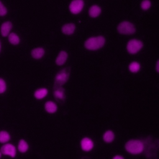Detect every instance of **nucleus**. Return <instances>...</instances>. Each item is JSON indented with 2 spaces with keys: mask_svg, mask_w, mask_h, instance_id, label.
I'll return each instance as SVG.
<instances>
[{
  "mask_svg": "<svg viewBox=\"0 0 159 159\" xmlns=\"http://www.w3.org/2000/svg\"><path fill=\"white\" fill-rule=\"evenodd\" d=\"M106 43V39L103 35L89 37L83 43L84 47L88 51H98L102 48Z\"/></svg>",
  "mask_w": 159,
  "mask_h": 159,
  "instance_id": "nucleus-1",
  "label": "nucleus"
},
{
  "mask_svg": "<svg viewBox=\"0 0 159 159\" xmlns=\"http://www.w3.org/2000/svg\"><path fill=\"white\" fill-rule=\"evenodd\" d=\"M124 148L125 151L130 155H140L145 151V144L144 141L142 139H130L125 142Z\"/></svg>",
  "mask_w": 159,
  "mask_h": 159,
  "instance_id": "nucleus-2",
  "label": "nucleus"
},
{
  "mask_svg": "<svg viewBox=\"0 0 159 159\" xmlns=\"http://www.w3.org/2000/svg\"><path fill=\"white\" fill-rule=\"evenodd\" d=\"M117 31L122 35H132L137 30L135 25L127 20H124L120 22L117 25Z\"/></svg>",
  "mask_w": 159,
  "mask_h": 159,
  "instance_id": "nucleus-3",
  "label": "nucleus"
},
{
  "mask_svg": "<svg viewBox=\"0 0 159 159\" xmlns=\"http://www.w3.org/2000/svg\"><path fill=\"white\" fill-rule=\"evenodd\" d=\"M143 42L137 38L129 40L126 43V50L130 55H136L139 53L143 48Z\"/></svg>",
  "mask_w": 159,
  "mask_h": 159,
  "instance_id": "nucleus-4",
  "label": "nucleus"
},
{
  "mask_svg": "<svg viewBox=\"0 0 159 159\" xmlns=\"http://www.w3.org/2000/svg\"><path fill=\"white\" fill-rule=\"evenodd\" d=\"M70 73L68 68H64L60 70L55 75L54 83L55 86H62L65 84L70 79Z\"/></svg>",
  "mask_w": 159,
  "mask_h": 159,
  "instance_id": "nucleus-5",
  "label": "nucleus"
},
{
  "mask_svg": "<svg viewBox=\"0 0 159 159\" xmlns=\"http://www.w3.org/2000/svg\"><path fill=\"white\" fill-rule=\"evenodd\" d=\"M84 7V0H71L68 4V10L71 14L78 15L82 12Z\"/></svg>",
  "mask_w": 159,
  "mask_h": 159,
  "instance_id": "nucleus-6",
  "label": "nucleus"
},
{
  "mask_svg": "<svg viewBox=\"0 0 159 159\" xmlns=\"http://www.w3.org/2000/svg\"><path fill=\"white\" fill-rule=\"evenodd\" d=\"M80 145L82 151L84 152H89L94 148L95 143L91 137L86 136L81 139Z\"/></svg>",
  "mask_w": 159,
  "mask_h": 159,
  "instance_id": "nucleus-7",
  "label": "nucleus"
},
{
  "mask_svg": "<svg viewBox=\"0 0 159 159\" xmlns=\"http://www.w3.org/2000/svg\"><path fill=\"white\" fill-rule=\"evenodd\" d=\"M1 153L8 155L11 157H15L17 153V149L16 147L12 143H6L3 145L1 148Z\"/></svg>",
  "mask_w": 159,
  "mask_h": 159,
  "instance_id": "nucleus-8",
  "label": "nucleus"
},
{
  "mask_svg": "<svg viewBox=\"0 0 159 159\" xmlns=\"http://www.w3.org/2000/svg\"><path fill=\"white\" fill-rule=\"evenodd\" d=\"M76 30V24L73 22H66L62 25L61 27V33L66 36L73 35Z\"/></svg>",
  "mask_w": 159,
  "mask_h": 159,
  "instance_id": "nucleus-9",
  "label": "nucleus"
},
{
  "mask_svg": "<svg viewBox=\"0 0 159 159\" xmlns=\"http://www.w3.org/2000/svg\"><path fill=\"white\" fill-rule=\"evenodd\" d=\"M68 59V53L66 50H60L56 56V58L55 59V63L57 66H61L66 63Z\"/></svg>",
  "mask_w": 159,
  "mask_h": 159,
  "instance_id": "nucleus-10",
  "label": "nucleus"
},
{
  "mask_svg": "<svg viewBox=\"0 0 159 159\" xmlns=\"http://www.w3.org/2000/svg\"><path fill=\"white\" fill-rule=\"evenodd\" d=\"M46 53L45 49L43 47H37L30 51V55L34 60H40L43 58Z\"/></svg>",
  "mask_w": 159,
  "mask_h": 159,
  "instance_id": "nucleus-11",
  "label": "nucleus"
},
{
  "mask_svg": "<svg viewBox=\"0 0 159 159\" xmlns=\"http://www.w3.org/2000/svg\"><path fill=\"white\" fill-rule=\"evenodd\" d=\"M88 16L91 18H97L101 16L102 14V8L101 7L96 4H92L88 10Z\"/></svg>",
  "mask_w": 159,
  "mask_h": 159,
  "instance_id": "nucleus-12",
  "label": "nucleus"
},
{
  "mask_svg": "<svg viewBox=\"0 0 159 159\" xmlns=\"http://www.w3.org/2000/svg\"><path fill=\"white\" fill-rule=\"evenodd\" d=\"M43 107H44V109H45V112L50 114H55L58 111V105L53 100L47 101L44 103Z\"/></svg>",
  "mask_w": 159,
  "mask_h": 159,
  "instance_id": "nucleus-13",
  "label": "nucleus"
},
{
  "mask_svg": "<svg viewBox=\"0 0 159 159\" xmlns=\"http://www.w3.org/2000/svg\"><path fill=\"white\" fill-rule=\"evenodd\" d=\"M102 141L106 143H111L116 139V134L111 129L105 130L102 135Z\"/></svg>",
  "mask_w": 159,
  "mask_h": 159,
  "instance_id": "nucleus-14",
  "label": "nucleus"
},
{
  "mask_svg": "<svg viewBox=\"0 0 159 159\" xmlns=\"http://www.w3.org/2000/svg\"><path fill=\"white\" fill-rule=\"evenodd\" d=\"M53 95L55 99L58 101H63L65 99L66 93L62 86H55L53 91Z\"/></svg>",
  "mask_w": 159,
  "mask_h": 159,
  "instance_id": "nucleus-15",
  "label": "nucleus"
},
{
  "mask_svg": "<svg viewBox=\"0 0 159 159\" xmlns=\"http://www.w3.org/2000/svg\"><path fill=\"white\" fill-rule=\"evenodd\" d=\"M48 94V90L45 87H41L35 89L34 92V96L37 100L45 99Z\"/></svg>",
  "mask_w": 159,
  "mask_h": 159,
  "instance_id": "nucleus-16",
  "label": "nucleus"
},
{
  "mask_svg": "<svg viewBox=\"0 0 159 159\" xmlns=\"http://www.w3.org/2000/svg\"><path fill=\"white\" fill-rule=\"evenodd\" d=\"M12 28V24L10 21H6L2 23L0 27V33L2 37H7Z\"/></svg>",
  "mask_w": 159,
  "mask_h": 159,
  "instance_id": "nucleus-17",
  "label": "nucleus"
},
{
  "mask_svg": "<svg viewBox=\"0 0 159 159\" xmlns=\"http://www.w3.org/2000/svg\"><path fill=\"white\" fill-rule=\"evenodd\" d=\"M141 68H142V65L140 63L135 60L130 61L128 65L129 71L133 74L139 73L140 71Z\"/></svg>",
  "mask_w": 159,
  "mask_h": 159,
  "instance_id": "nucleus-18",
  "label": "nucleus"
},
{
  "mask_svg": "<svg viewBox=\"0 0 159 159\" xmlns=\"http://www.w3.org/2000/svg\"><path fill=\"white\" fill-rule=\"evenodd\" d=\"M29 148V145L27 142L24 139H20L17 144V150L22 153H26Z\"/></svg>",
  "mask_w": 159,
  "mask_h": 159,
  "instance_id": "nucleus-19",
  "label": "nucleus"
},
{
  "mask_svg": "<svg viewBox=\"0 0 159 159\" xmlns=\"http://www.w3.org/2000/svg\"><path fill=\"white\" fill-rule=\"evenodd\" d=\"M9 42L13 45H17L20 42V38L18 34L15 32H10L7 35Z\"/></svg>",
  "mask_w": 159,
  "mask_h": 159,
  "instance_id": "nucleus-20",
  "label": "nucleus"
},
{
  "mask_svg": "<svg viewBox=\"0 0 159 159\" xmlns=\"http://www.w3.org/2000/svg\"><path fill=\"white\" fill-rule=\"evenodd\" d=\"M11 139L9 133L6 130H0V143H6Z\"/></svg>",
  "mask_w": 159,
  "mask_h": 159,
  "instance_id": "nucleus-21",
  "label": "nucleus"
},
{
  "mask_svg": "<svg viewBox=\"0 0 159 159\" xmlns=\"http://www.w3.org/2000/svg\"><path fill=\"white\" fill-rule=\"evenodd\" d=\"M152 6V2L151 0H142L140 4V9L143 11H148Z\"/></svg>",
  "mask_w": 159,
  "mask_h": 159,
  "instance_id": "nucleus-22",
  "label": "nucleus"
},
{
  "mask_svg": "<svg viewBox=\"0 0 159 159\" xmlns=\"http://www.w3.org/2000/svg\"><path fill=\"white\" fill-rule=\"evenodd\" d=\"M7 14V8L0 0V16H5Z\"/></svg>",
  "mask_w": 159,
  "mask_h": 159,
  "instance_id": "nucleus-23",
  "label": "nucleus"
},
{
  "mask_svg": "<svg viewBox=\"0 0 159 159\" xmlns=\"http://www.w3.org/2000/svg\"><path fill=\"white\" fill-rule=\"evenodd\" d=\"M7 89L6 83L2 78H0V94L4 93Z\"/></svg>",
  "mask_w": 159,
  "mask_h": 159,
  "instance_id": "nucleus-24",
  "label": "nucleus"
},
{
  "mask_svg": "<svg viewBox=\"0 0 159 159\" xmlns=\"http://www.w3.org/2000/svg\"><path fill=\"white\" fill-rule=\"evenodd\" d=\"M112 159H125L124 158V157L122 155H119V154H116L115 155H114L112 158Z\"/></svg>",
  "mask_w": 159,
  "mask_h": 159,
  "instance_id": "nucleus-25",
  "label": "nucleus"
},
{
  "mask_svg": "<svg viewBox=\"0 0 159 159\" xmlns=\"http://www.w3.org/2000/svg\"><path fill=\"white\" fill-rule=\"evenodd\" d=\"M155 69L156 72H157V73H158V71H159V61H158V60H157V61H156Z\"/></svg>",
  "mask_w": 159,
  "mask_h": 159,
  "instance_id": "nucleus-26",
  "label": "nucleus"
},
{
  "mask_svg": "<svg viewBox=\"0 0 159 159\" xmlns=\"http://www.w3.org/2000/svg\"><path fill=\"white\" fill-rule=\"evenodd\" d=\"M1 41H0V52H1Z\"/></svg>",
  "mask_w": 159,
  "mask_h": 159,
  "instance_id": "nucleus-27",
  "label": "nucleus"
},
{
  "mask_svg": "<svg viewBox=\"0 0 159 159\" xmlns=\"http://www.w3.org/2000/svg\"><path fill=\"white\" fill-rule=\"evenodd\" d=\"M1 151H0V158H1Z\"/></svg>",
  "mask_w": 159,
  "mask_h": 159,
  "instance_id": "nucleus-28",
  "label": "nucleus"
}]
</instances>
